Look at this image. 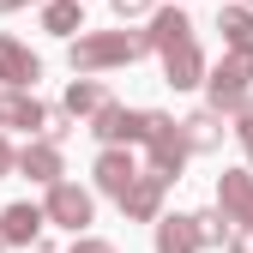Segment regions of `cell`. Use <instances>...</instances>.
<instances>
[{
  "label": "cell",
  "mask_w": 253,
  "mask_h": 253,
  "mask_svg": "<svg viewBox=\"0 0 253 253\" xmlns=\"http://www.w3.org/2000/svg\"><path fill=\"white\" fill-rule=\"evenodd\" d=\"M133 181H139V169H133V157L109 145V151L97 157V187H103V193H115V199H121L126 187H133Z\"/></svg>",
  "instance_id": "cell-6"
},
{
  "label": "cell",
  "mask_w": 253,
  "mask_h": 253,
  "mask_svg": "<svg viewBox=\"0 0 253 253\" xmlns=\"http://www.w3.org/2000/svg\"><path fill=\"white\" fill-rule=\"evenodd\" d=\"M42 121H48L42 103L18 97V90H6V97H0V126H42Z\"/></svg>",
  "instance_id": "cell-12"
},
{
  "label": "cell",
  "mask_w": 253,
  "mask_h": 253,
  "mask_svg": "<svg viewBox=\"0 0 253 253\" xmlns=\"http://www.w3.org/2000/svg\"><path fill=\"white\" fill-rule=\"evenodd\" d=\"M42 217H48V211H37V205H6V217H0V235H6V241H30V235L42 229Z\"/></svg>",
  "instance_id": "cell-11"
},
{
  "label": "cell",
  "mask_w": 253,
  "mask_h": 253,
  "mask_svg": "<svg viewBox=\"0 0 253 253\" xmlns=\"http://www.w3.org/2000/svg\"><path fill=\"white\" fill-rule=\"evenodd\" d=\"M12 6H24V0H0V12H12Z\"/></svg>",
  "instance_id": "cell-24"
},
{
  "label": "cell",
  "mask_w": 253,
  "mask_h": 253,
  "mask_svg": "<svg viewBox=\"0 0 253 253\" xmlns=\"http://www.w3.org/2000/svg\"><path fill=\"white\" fill-rule=\"evenodd\" d=\"M163 67H169V84H199V73H205V60H199V48H193V37L187 42H175V48H163Z\"/></svg>",
  "instance_id": "cell-8"
},
{
  "label": "cell",
  "mask_w": 253,
  "mask_h": 253,
  "mask_svg": "<svg viewBox=\"0 0 253 253\" xmlns=\"http://www.w3.org/2000/svg\"><path fill=\"white\" fill-rule=\"evenodd\" d=\"M109 97H103V84H90V79H79L73 90H67V115H97Z\"/></svg>",
  "instance_id": "cell-19"
},
{
  "label": "cell",
  "mask_w": 253,
  "mask_h": 253,
  "mask_svg": "<svg viewBox=\"0 0 253 253\" xmlns=\"http://www.w3.org/2000/svg\"><path fill=\"white\" fill-rule=\"evenodd\" d=\"M18 169H24L30 181H48V187H54V181H60V151H54V145H30V151H18Z\"/></svg>",
  "instance_id": "cell-10"
},
{
  "label": "cell",
  "mask_w": 253,
  "mask_h": 253,
  "mask_svg": "<svg viewBox=\"0 0 253 253\" xmlns=\"http://www.w3.org/2000/svg\"><path fill=\"white\" fill-rule=\"evenodd\" d=\"M193 37V24H187L181 12H157L151 18V48H175V42H187Z\"/></svg>",
  "instance_id": "cell-15"
},
{
  "label": "cell",
  "mask_w": 253,
  "mask_h": 253,
  "mask_svg": "<svg viewBox=\"0 0 253 253\" xmlns=\"http://www.w3.org/2000/svg\"><path fill=\"white\" fill-rule=\"evenodd\" d=\"M247 151H253V139H247Z\"/></svg>",
  "instance_id": "cell-26"
},
{
  "label": "cell",
  "mask_w": 253,
  "mask_h": 253,
  "mask_svg": "<svg viewBox=\"0 0 253 253\" xmlns=\"http://www.w3.org/2000/svg\"><path fill=\"white\" fill-rule=\"evenodd\" d=\"M73 253H115V247H109V241H79Z\"/></svg>",
  "instance_id": "cell-22"
},
{
  "label": "cell",
  "mask_w": 253,
  "mask_h": 253,
  "mask_svg": "<svg viewBox=\"0 0 253 253\" xmlns=\"http://www.w3.org/2000/svg\"><path fill=\"white\" fill-rule=\"evenodd\" d=\"M42 24L54 30V37H73V30H84V24H79V0H48Z\"/></svg>",
  "instance_id": "cell-17"
},
{
  "label": "cell",
  "mask_w": 253,
  "mask_h": 253,
  "mask_svg": "<svg viewBox=\"0 0 253 253\" xmlns=\"http://www.w3.org/2000/svg\"><path fill=\"white\" fill-rule=\"evenodd\" d=\"M187 126V145H193V151H211L217 139H223V126H217V115L205 109V115H193V121H181Z\"/></svg>",
  "instance_id": "cell-18"
},
{
  "label": "cell",
  "mask_w": 253,
  "mask_h": 253,
  "mask_svg": "<svg viewBox=\"0 0 253 253\" xmlns=\"http://www.w3.org/2000/svg\"><path fill=\"white\" fill-rule=\"evenodd\" d=\"M145 6H151V0H115V12H121V18H133V12H145Z\"/></svg>",
  "instance_id": "cell-20"
},
{
  "label": "cell",
  "mask_w": 253,
  "mask_h": 253,
  "mask_svg": "<svg viewBox=\"0 0 253 253\" xmlns=\"http://www.w3.org/2000/svg\"><path fill=\"white\" fill-rule=\"evenodd\" d=\"M151 163H157V175H175L181 163H187V151H193V145H187V126H175L169 115H151Z\"/></svg>",
  "instance_id": "cell-2"
},
{
  "label": "cell",
  "mask_w": 253,
  "mask_h": 253,
  "mask_svg": "<svg viewBox=\"0 0 253 253\" xmlns=\"http://www.w3.org/2000/svg\"><path fill=\"white\" fill-rule=\"evenodd\" d=\"M223 37H229L235 54H253V12H247V6H229V12H223Z\"/></svg>",
  "instance_id": "cell-16"
},
{
  "label": "cell",
  "mask_w": 253,
  "mask_h": 253,
  "mask_svg": "<svg viewBox=\"0 0 253 253\" xmlns=\"http://www.w3.org/2000/svg\"><path fill=\"white\" fill-rule=\"evenodd\" d=\"M163 181H169V175H157V169H151V175H139V181H133V187L121 193V211H126V217H157V199H163Z\"/></svg>",
  "instance_id": "cell-7"
},
{
  "label": "cell",
  "mask_w": 253,
  "mask_h": 253,
  "mask_svg": "<svg viewBox=\"0 0 253 253\" xmlns=\"http://www.w3.org/2000/svg\"><path fill=\"white\" fill-rule=\"evenodd\" d=\"M0 247H6V235H0Z\"/></svg>",
  "instance_id": "cell-25"
},
{
  "label": "cell",
  "mask_w": 253,
  "mask_h": 253,
  "mask_svg": "<svg viewBox=\"0 0 253 253\" xmlns=\"http://www.w3.org/2000/svg\"><path fill=\"white\" fill-rule=\"evenodd\" d=\"M145 48H151V37H126V30H115V37H79L73 42V67L97 73V67H115V60L145 54Z\"/></svg>",
  "instance_id": "cell-1"
},
{
  "label": "cell",
  "mask_w": 253,
  "mask_h": 253,
  "mask_svg": "<svg viewBox=\"0 0 253 253\" xmlns=\"http://www.w3.org/2000/svg\"><path fill=\"white\" fill-rule=\"evenodd\" d=\"M241 139H253V97L241 103Z\"/></svg>",
  "instance_id": "cell-21"
},
{
  "label": "cell",
  "mask_w": 253,
  "mask_h": 253,
  "mask_svg": "<svg viewBox=\"0 0 253 253\" xmlns=\"http://www.w3.org/2000/svg\"><path fill=\"white\" fill-rule=\"evenodd\" d=\"M12 163H18V157H12V151H6V139H0V175H6V169H12Z\"/></svg>",
  "instance_id": "cell-23"
},
{
  "label": "cell",
  "mask_w": 253,
  "mask_h": 253,
  "mask_svg": "<svg viewBox=\"0 0 253 253\" xmlns=\"http://www.w3.org/2000/svg\"><path fill=\"white\" fill-rule=\"evenodd\" d=\"M90 133L121 145V139H145L151 133V115H133V109H121V103H103L97 115H90Z\"/></svg>",
  "instance_id": "cell-4"
},
{
  "label": "cell",
  "mask_w": 253,
  "mask_h": 253,
  "mask_svg": "<svg viewBox=\"0 0 253 253\" xmlns=\"http://www.w3.org/2000/svg\"><path fill=\"white\" fill-rule=\"evenodd\" d=\"M0 79H6L12 90H18V84H30V79H37V54L18 48L12 37H0Z\"/></svg>",
  "instance_id": "cell-9"
},
{
  "label": "cell",
  "mask_w": 253,
  "mask_h": 253,
  "mask_svg": "<svg viewBox=\"0 0 253 253\" xmlns=\"http://www.w3.org/2000/svg\"><path fill=\"white\" fill-rule=\"evenodd\" d=\"M247 79H253V54H229L223 67L211 73V103L217 109H241L247 103Z\"/></svg>",
  "instance_id": "cell-3"
},
{
  "label": "cell",
  "mask_w": 253,
  "mask_h": 253,
  "mask_svg": "<svg viewBox=\"0 0 253 253\" xmlns=\"http://www.w3.org/2000/svg\"><path fill=\"white\" fill-rule=\"evenodd\" d=\"M157 247H163V253H193V247H199L193 217H163V235H157Z\"/></svg>",
  "instance_id": "cell-14"
},
{
  "label": "cell",
  "mask_w": 253,
  "mask_h": 253,
  "mask_svg": "<svg viewBox=\"0 0 253 253\" xmlns=\"http://www.w3.org/2000/svg\"><path fill=\"white\" fill-rule=\"evenodd\" d=\"M223 211L253 223V175H223Z\"/></svg>",
  "instance_id": "cell-13"
},
{
  "label": "cell",
  "mask_w": 253,
  "mask_h": 253,
  "mask_svg": "<svg viewBox=\"0 0 253 253\" xmlns=\"http://www.w3.org/2000/svg\"><path fill=\"white\" fill-rule=\"evenodd\" d=\"M48 217H54V223H67V229L90 223V193H79L73 181H54V187H48Z\"/></svg>",
  "instance_id": "cell-5"
}]
</instances>
